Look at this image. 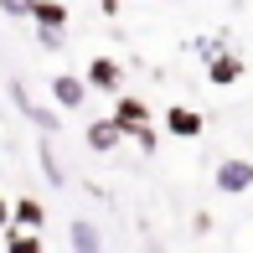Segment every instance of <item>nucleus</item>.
<instances>
[{
  "label": "nucleus",
  "instance_id": "nucleus-11",
  "mask_svg": "<svg viewBox=\"0 0 253 253\" xmlns=\"http://www.w3.org/2000/svg\"><path fill=\"white\" fill-rule=\"evenodd\" d=\"M10 93H16V103H21V109H26V114H31V119H37V124H42V129H52V124H57V119H52V114H42V109H37V103H31V98H26V88H21V83H10Z\"/></svg>",
  "mask_w": 253,
  "mask_h": 253
},
{
  "label": "nucleus",
  "instance_id": "nucleus-6",
  "mask_svg": "<svg viewBox=\"0 0 253 253\" xmlns=\"http://www.w3.org/2000/svg\"><path fill=\"white\" fill-rule=\"evenodd\" d=\"M31 21H37V26H57V31H62L67 5H62V0H31Z\"/></svg>",
  "mask_w": 253,
  "mask_h": 253
},
{
  "label": "nucleus",
  "instance_id": "nucleus-4",
  "mask_svg": "<svg viewBox=\"0 0 253 253\" xmlns=\"http://www.w3.org/2000/svg\"><path fill=\"white\" fill-rule=\"evenodd\" d=\"M166 129H170V134H181V140H197V134H202V114H197V109H181V103H176V109L166 114Z\"/></svg>",
  "mask_w": 253,
  "mask_h": 253
},
{
  "label": "nucleus",
  "instance_id": "nucleus-12",
  "mask_svg": "<svg viewBox=\"0 0 253 253\" xmlns=\"http://www.w3.org/2000/svg\"><path fill=\"white\" fill-rule=\"evenodd\" d=\"M5 248H10V253H37L42 238H31V233H5Z\"/></svg>",
  "mask_w": 253,
  "mask_h": 253
},
{
  "label": "nucleus",
  "instance_id": "nucleus-3",
  "mask_svg": "<svg viewBox=\"0 0 253 253\" xmlns=\"http://www.w3.org/2000/svg\"><path fill=\"white\" fill-rule=\"evenodd\" d=\"M217 186H222L227 197L248 191L253 186V160H222V166H217Z\"/></svg>",
  "mask_w": 253,
  "mask_h": 253
},
{
  "label": "nucleus",
  "instance_id": "nucleus-15",
  "mask_svg": "<svg viewBox=\"0 0 253 253\" xmlns=\"http://www.w3.org/2000/svg\"><path fill=\"white\" fill-rule=\"evenodd\" d=\"M10 222V207H5V197H0V227H5Z\"/></svg>",
  "mask_w": 253,
  "mask_h": 253
},
{
  "label": "nucleus",
  "instance_id": "nucleus-9",
  "mask_svg": "<svg viewBox=\"0 0 253 253\" xmlns=\"http://www.w3.org/2000/svg\"><path fill=\"white\" fill-rule=\"evenodd\" d=\"M73 248H78V253H93V248H103L98 227H93V222H73Z\"/></svg>",
  "mask_w": 253,
  "mask_h": 253
},
{
  "label": "nucleus",
  "instance_id": "nucleus-8",
  "mask_svg": "<svg viewBox=\"0 0 253 253\" xmlns=\"http://www.w3.org/2000/svg\"><path fill=\"white\" fill-rule=\"evenodd\" d=\"M119 124L114 119H103V124H88V145H93V150H114V145H119Z\"/></svg>",
  "mask_w": 253,
  "mask_h": 253
},
{
  "label": "nucleus",
  "instance_id": "nucleus-13",
  "mask_svg": "<svg viewBox=\"0 0 253 253\" xmlns=\"http://www.w3.org/2000/svg\"><path fill=\"white\" fill-rule=\"evenodd\" d=\"M124 134H129V140H134V145H140V150H155V145H160V140H155V129H150V124H134V129H124Z\"/></svg>",
  "mask_w": 253,
  "mask_h": 253
},
{
  "label": "nucleus",
  "instance_id": "nucleus-14",
  "mask_svg": "<svg viewBox=\"0 0 253 253\" xmlns=\"http://www.w3.org/2000/svg\"><path fill=\"white\" fill-rule=\"evenodd\" d=\"M0 10L16 16V21H31V0H0Z\"/></svg>",
  "mask_w": 253,
  "mask_h": 253
},
{
  "label": "nucleus",
  "instance_id": "nucleus-7",
  "mask_svg": "<svg viewBox=\"0 0 253 253\" xmlns=\"http://www.w3.org/2000/svg\"><path fill=\"white\" fill-rule=\"evenodd\" d=\"M150 119V109H145L140 98H119V109H114V124L119 129H134V124H145Z\"/></svg>",
  "mask_w": 253,
  "mask_h": 253
},
{
  "label": "nucleus",
  "instance_id": "nucleus-1",
  "mask_svg": "<svg viewBox=\"0 0 253 253\" xmlns=\"http://www.w3.org/2000/svg\"><path fill=\"white\" fill-rule=\"evenodd\" d=\"M83 83H88V88H98V93H119L124 67L114 62V57H93V62H88V73H83Z\"/></svg>",
  "mask_w": 253,
  "mask_h": 253
},
{
  "label": "nucleus",
  "instance_id": "nucleus-10",
  "mask_svg": "<svg viewBox=\"0 0 253 253\" xmlns=\"http://www.w3.org/2000/svg\"><path fill=\"white\" fill-rule=\"evenodd\" d=\"M42 217H47V212H42L37 197H21V202H16V222H21V227H42Z\"/></svg>",
  "mask_w": 253,
  "mask_h": 253
},
{
  "label": "nucleus",
  "instance_id": "nucleus-5",
  "mask_svg": "<svg viewBox=\"0 0 253 253\" xmlns=\"http://www.w3.org/2000/svg\"><path fill=\"white\" fill-rule=\"evenodd\" d=\"M207 78H212V83H238V78H243V62H238L233 52H217L212 67H207Z\"/></svg>",
  "mask_w": 253,
  "mask_h": 253
},
{
  "label": "nucleus",
  "instance_id": "nucleus-2",
  "mask_svg": "<svg viewBox=\"0 0 253 253\" xmlns=\"http://www.w3.org/2000/svg\"><path fill=\"white\" fill-rule=\"evenodd\" d=\"M83 98H88V83H83V78L52 73V103H57V109H83Z\"/></svg>",
  "mask_w": 253,
  "mask_h": 253
}]
</instances>
